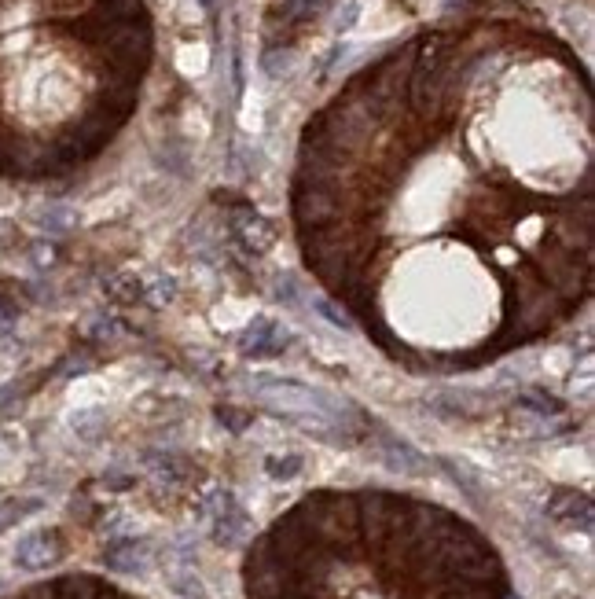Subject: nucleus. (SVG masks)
<instances>
[{"label": "nucleus", "mask_w": 595, "mask_h": 599, "mask_svg": "<svg viewBox=\"0 0 595 599\" xmlns=\"http://www.w3.org/2000/svg\"><path fill=\"white\" fill-rule=\"evenodd\" d=\"M526 48L423 30L298 136L305 272L412 372H474L592 302L588 89L573 70L515 81Z\"/></svg>", "instance_id": "nucleus-1"}, {"label": "nucleus", "mask_w": 595, "mask_h": 599, "mask_svg": "<svg viewBox=\"0 0 595 599\" xmlns=\"http://www.w3.org/2000/svg\"><path fill=\"white\" fill-rule=\"evenodd\" d=\"M247 599H511L478 526L390 489H316L243 559Z\"/></svg>", "instance_id": "nucleus-2"}, {"label": "nucleus", "mask_w": 595, "mask_h": 599, "mask_svg": "<svg viewBox=\"0 0 595 599\" xmlns=\"http://www.w3.org/2000/svg\"><path fill=\"white\" fill-rule=\"evenodd\" d=\"M254 394H258V401L265 408L302 423L305 430H320V434L327 427H335L338 416H342V401H335L324 390L298 383V379H272V375H265V379L254 383Z\"/></svg>", "instance_id": "nucleus-3"}, {"label": "nucleus", "mask_w": 595, "mask_h": 599, "mask_svg": "<svg viewBox=\"0 0 595 599\" xmlns=\"http://www.w3.org/2000/svg\"><path fill=\"white\" fill-rule=\"evenodd\" d=\"M12 599H140L125 588L103 581L92 574H63L52 581H37V585L15 592Z\"/></svg>", "instance_id": "nucleus-4"}, {"label": "nucleus", "mask_w": 595, "mask_h": 599, "mask_svg": "<svg viewBox=\"0 0 595 599\" xmlns=\"http://www.w3.org/2000/svg\"><path fill=\"white\" fill-rule=\"evenodd\" d=\"M63 559V537L56 530H30L15 548V566L26 574H41Z\"/></svg>", "instance_id": "nucleus-5"}, {"label": "nucleus", "mask_w": 595, "mask_h": 599, "mask_svg": "<svg viewBox=\"0 0 595 599\" xmlns=\"http://www.w3.org/2000/svg\"><path fill=\"white\" fill-rule=\"evenodd\" d=\"M265 471H269V478H276V482H291V478L302 471V456H269V460H265Z\"/></svg>", "instance_id": "nucleus-6"}]
</instances>
